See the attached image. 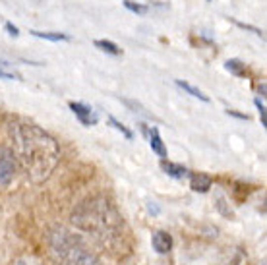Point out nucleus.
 Here are the masks:
<instances>
[{
    "instance_id": "7ed1b4c3",
    "label": "nucleus",
    "mask_w": 267,
    "mask_h": 265,
    "mask_svg": "<svg viewBox=\"0 0 267 265\" xmlns=\"http://www.w3.org/2000/svg\"><path fill=\"white\" fill-rule=\"evenodd\" d=\"M52 248L62 265H105L95 254L89 252L80 238L70 236L64 230L52 236Z\"/></svg>"
},
{
    "instance_id": "39448f33",
    "label": "nucleus",
    "mask_w": 267,
    "mask_h": 265,
    "mask_svg": "<svg viewBox=\"0 0 267 265\" xmlns=\"http://www.w3.org/2000/svg\"><path fill=\"white\" fill-rule=\"evenodd\" d=\"M70 109H72V112L78 116V120H80L84 126H95L97 120H99V116L95 114V111H93L91 107H88V105H84V103L72 101V103H70Z\"/></svg>"
},
{
    "instance_id": "aec40b11",
    "label": "nucleus",
    "mask_w": 267,
    "mask_h": 265,
    "mask_svg": "<svg viewBox=\"0 0 267 265\" xmlns=\"http://www.w3.org/2000/svg\"><path fill=\"white\" fill-rule=\"evenodd\" d=\"M230 116H236V118H242V120H248V114H240V112H236V111H226Z\"/></svg>"
},
{
    "instance_id": "f257e3e1",
    "label": "nucleus",
    "mask_w": 267,
    "mask_h": 265,
    "mask_svg": "<svg viewBox=\"0 0 267 265\" xmlns=\"http://www.w3.org/2000/svg\"><path fill=\"white\" fill-rule=\"evenodd\" d=\"M8 133L14 143L12 153L20 161L29 180L35 184L44 182L60 163L58 141L43 128L18 118L8 124Z\"/></svg>"
},
{
    "instance_id": "1a4fd4ad",
    "label": "nucleus",
    "mask_w": 267,
    "mask_h": 265,
    "mask_svg": "<svg viewBox=\"0 0 267 265\" xmlns=\"http://www.w3.org/2000/svg\"><path fill=\"white\" fill-rule=\"evenodd\" d=\"M149 145H151L153 153H157L159 157H161V159H165V157H167L165 143H163V139H161V135H159V130H157L155 126L149 130Z\"/></svg>"
},
{
    "instance_id": "412c9836",
    "label": "nucleus",
    "mask_w": 267,
    "mask_h": 265,
    "mask_svg": "<svg viewBox=\"0 0 267 265\" xmlns=\"http://www.w3.org/2000/svg\"><path fill=\"white\" fill-rule=\"evenodd\" d=\"M260 93H262V97H266V84L260 86Z\"/></svg>"
},
{
    "instance_id": "dca6fc26",
    "label": "nucleus",
    "mask_w": 267,
    "mask_h": 265,
    "mask_svg": "<svg viewBox=\"0 0 267 265\" xmlns=\"http://www.w3.org/2000/svg\"><path fill=\"white\" fill-rule=\"evenodd\" d=\"M217 209L221 211L224 217H232V209H228V207H226V199H224L222 194L217 196Z\"/></svg>"
},
{
    "instance_id": "9b49d317",
    "label": "nucleus",
    "mask_w": 267,
    "mask_h": 265,
    "mask_svg": "<svg viewBox=\"0 0 267 265\" xmlns=\"http://www.w3.org/2000/svg\"><path fill=\"white\" fill-rule=\"evenodd\" d=\"M95 46H97V48H101L103 52H109V54H112V56L122 54V48H120L116 43H112V41H107V39H99V41H95Z\"/></svg>"
},
{
    "instance_id": "f3484780",
    "label": "nucleus",
    "mask_w": 267,
    "mask_h": 265,
    "mask_svg": "<svg viewBox=\"0 0 267 265\" xmlns=\"http://www.w3.org/2000/svg\"><path fill=\"white\" fill-rule=\"evenodd\" d=\"M2 66H8V64H4V62H2ZM2 66H0V80H20V76H18V74L8 72V70H4Z\"/></svg>"
},
{
    "instance_id": "2eb2a0df",
    "label": "nucleus",
    "mask_w": 267,
    "mask_h": 265,
    "mask_svg": "<svg viewBox=\"0 0 267 265\" xmlns=\"http://www.w3.org/2000/svg\"><path fill=\"white\" fill-rule=\"evenodd\" d=\"M109 120H111V124H112V126H114V128H116V130H118V132H122V133H124V137H128V139H132V137H134V133L130 132V130H128V128H126V126H124L122 122H118V120H116L114 116H109Z\"/></svg>"
},
{
    "instance_id": "9d476101",
    "label": "nucleus",
    "mask_w": 267,
    "mask_h": 265,
    "mask_svg": "<svg viewBox=\"0 0 267 265\" xmlns=\"http://www.w3.org/2000/svg\"><path fill=\"white\" fill-rule=\"evenodd\" d=\"M31 35H35V37H39V39H46V41H70V35L66 33H52V31H29Z\"/></svg>"
},
{
    "instance_id": "6ab92c4d",
    "label": "nucleus",
    "mask_w": 267,
    "mask_h": 265,
    "mask_svg": "<svg viewBox=\"0 0 267 265\" xmlns=\"http://www.w3.org/2000/svg\"><path fill=\"white\" fill-rule=\"evenodd\" d=\"M4 27H6V31H8L12 37H18V35H20V29H18V27H16L12 22H6V25H4Z\"/></svg>"
},
{
    "instance_id": "f8f14e48",
    "label": "nucleus",
    "mask_w": 267,
    "mask_h": 265,
    "mask_svg": "<svg viewBox=\"0 0 267 265\" xmlns=\"http://www.w3.org/2000/svg\"><path fill=\"white\" fill-rule=\"evenodd\" d=\"M177 86H178V88L184 89L186 93H190L192 97H196V99H201V101H205V103L209 101V97H207V95H203V93H201L200 89L194 88V86H190L188 82H182V80H177Z\"/></svg>"
},
{
    "instance_id": "f03ea898",
    "label": "nucleus",
    "mask_w": 267,
    "mask_h": 265,
    "mask_svg": "<svg viewBox=\"0 0 267 265\" xmlns=\"http://www.w3.org/2000/svg\"><path fill=\"white\" fill-rule=\"evenodd\" d=\"M72 222L89 234H95L99 238L107 236H116L122 228V217L116 211V207L112 205L109 199L91 198L84 201L82 205H78V209L72 213Z\"/></svg>"
},
{
    "instance_id": "20e7f679",
    "label": "nucleus",
    "mask_w": 267,
    "mask_h": 265,
    "mask_svg": "<svg viewBox=\"0 0 267 265\" xmlns=\"http://www.w3.org/2000/svg\"><path fill=\"white\" fill-rule=\"evenodd\" d=\"M14 173H16V157L8 147L0 145V188L12 182Z\"/></svg>"
},
{
    "instance_id": "4468645a",
    "label": "nucleus",
    "mask_w": 267,
    "mask_h": 265,
    "mask_svg": "<svg viewBox=\"0 0 267 265\" xmlns=\"http://www.w3.org/2000/svg\"><path fill=\"white\" fill-rule=\"evenodd\" d=\"M122 4H124L126 10H130L134 14H145L147 12V6L139 4V2H134V0H122Z\"/></svg>"
},
{
    "instance_id": "a211bd4d",
    "label": "nucleus",
    "mask_w": 267,
    "mask_h": 265,
    "mask_svg": "<svg viewBox=\"0 0 267 265\" xmlns=\"http://www.w3.org/2000/svg\"><path fill=\"white\" fill-rule=\"evenodd\" d=\"M256 103V107H258V111H260V118H262V126H267V118H266V105L260 101V99H256L254 101Z\"/></svg>"
},
{
    "instance_id": "ddd939ff",
    "label": "nucleus",
    "mask_w": 267,
    "mask_h": 265,
    "mask_svg": "<svg viewBox=\"0 0 267 265\" xmlns=\"http://www.w3.org/2000/svg\"><path fill=\"white\" fill-rule=\"evenodd\" d=\"M224 68L230 72V74H234V76H246V68L244 64L240 62V60H236V58H230V60H226L224 62Z\"/></svg>"
},
{
    "instance_id": "4be33fe9",
    "label": "nucleus",
    "mask_w": 267,
    "mask_h": 265,
    "mask_svg": "<svg viewBox=\"0 0 267 265\" xmlns=\"http://www.w3.org/2000/svg\"><path fill=\"white\" fill-rule=\"evenodd\" d=\"M240 264H242V256H238V258H236V262H234L232 265H240Z\"/></svg>"
},
{
    "instance_id": "6e6552de",
    "label": "nucleus",
    "mask_w": 267,
    "mask_h": 265,
    "mask_svg": "<svg viewBox=\"0 0 267 265\" xmlns=\"http://www.w3.org/2000/svg\"><path fill=\"white\" fill-rule=\"evenodd\" d=\"M161 169L169 175V177H173V178H184V177H188V169L186 167H182V165H175V163H171V161H167V159H163L161 161Z\"/></svg>"
},
{
    "instance_id": "0eeeda50",
    "label": "nucleus",
    "mask_w": 267,
    "mask_h": 265,
    "mask_svg": "<svg viewBox=\"0 0 267 265\" xmlns=\"http://www.w3.org/2000/svg\"><path fill=\"white\" fill-rule=\"evenodd\" d=\"M211 184H213L211 177H207V175H203V173H192V175H190V188H192L194 192L205 194V192H209Z\"/></svg>"
},
{
    "instance_id": "423d86ee",
    "label": "nucleus",
    "mask_w": 267,
    "mask_h": 265,
    "mask_svg": "<svg viewBox=\"0 0 267 265\" xmlns=\"http://www.w3.org/2000/svg\"><path fill=\"white\" fill-rule=\"evenodd\" d=\"M151 242H153V248L159 254H169L173 250V236L167 230H157Z\"/></svg>"
}]
</instances>
